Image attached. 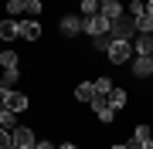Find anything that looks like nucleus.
I'll return each instance as SVG.
<instances>
[{"instance_id":"obj_16","label":"nucleus","mask_w":153,"mask_h":149,"mask_svg":"<svg viewBox=\"0 0 153 149\" xmlns=\"http://www.w3.org/2000/svg\"><path fill=\"white\" fill-rule=\"evenodd\" d=\"M0 68H4V71H7V68H21V58H17L14 48H4V51H0Z\"/></svg>"},{"instance_id":"obj_15","label":"nucleus","mask_w":153,"mask_h":149,"mask_svg":"<svg viewBox=\"0 0 153 149\" xmlns=\"http://www.w3.org/2000/svg\"><path fill=\"white\" fill-rule=\"evenodd\" d=\"M112 88H116V85H112L109 75H99V78H95V98H109Z\"/></svg>"},{"instance_id":"obj_24","label":"nucleus","mask_w":153,"mask_h":149,"mask_svg":"<svg viewBox=\"0 0 153 149\" xmlns=\"http://www.w3.org/2000/svg\"><path fill=\"white\" fill-rule=\"evenodd\" d=\"M129 149H153V139H143V142H129Z\"/></svg>"},{"instance_id":"obj_10","label":"nucleus","mask_w":153,"mask_h":149,"mask_svg":"<svg viewBox=\"0 0 153 149\" xmlns=\"http://www.w3.org/2000/svg\"><path fill=\"white\" fill-rule=\"evenodd\" d=\"M133 51L143 58H153V34H136L133 37Z\"/></svg>"},{"instance_id":"obj_12","label":"nucleus","mask_w":153,"mask_h":149,"mask_svg":"<svg viewBox=\"0 0 153 149\" xmlns=\"http://www.w3.org/2000/svg\"><path fill=\"white\" fill-rule=\"evenodd\" d=\"M21 37L24 41H38L41 37V21H21Z\"/></svg>"},{"instance_id":"obj_9","label":"nucleus","mask_w":153,"mask_h":149,"mask_svg":"<svg viewBox=\"0 0 153 149\" xmlns=\"http://www.w3.org/2000/svg\"><path fill=\"white\" fill-rule=\"evenodd\" d=\"M0 105H7V109H14V112H24V109H27V105H31V98H27V95H24V92H10V95H7V98L4 102H0Z\"/></svg>"},{"instance_id":"obj_18","label":"nucleus","mask_w":153,"mask_h":149,"mask_svg":"<svg viewBox=\"0 0 153 149\" xmlns=\"http://www.w3.org/2000/svg\"><path fill=\"white\" fill-rule=\"evenodd\" d=\"M143 139H153V129H150V126H143V122H140V126L133 129V139H129V142H143Z\"/></svg>"},{"instance_id":"obj_23","label":"nucleus","mask_w":153,"mask_h":149,"mask_svg":"<svg viewBox=\"0 0 153 149\" xmlns=\"http://www.w3.org/2000/svg\"><path fill=\"white\" fill-rule=\"evenodd\" d=\"M0 149H14V139H10V129L0 126Z\"/></svg>"},{"instance_id":"obj_22","label":"nucleus","mask_w":153,"mask_h":149,"mask_svg":"<svg viewBox=\"0 0 153 149\" xmlns=\"http://www.w3.org/2000/svg\"><path fill=\"white\" fill-rule=\"evenodd\" d=\"M0 78H4V81H7V85L14 88V85H17V78H21V68H7V71L0 75Z\"/></svg>"},{"instance_id":"obj_4","label":"nucleus","mask_w":153,"mask_h":149,"mask_svg":"<svg viewBox=\"0 0 153 149\" xmlns=\"http://www.w3.org/2000/svg\"><path fill=\"white\" fill-rule=\"evenodd\" d=\"M10 139H14V149H34V142H38V136H34L31 126H17V129H10Z\"/></svg>"},{"instance_id":"obj_11","label":"nucleus","mask_w":153,"mask_h":149,"mask_svg":"<svg viewBox=\"0 0 153 149\" xmlns=\"http://www.w3.org/2000/svg\"><path fill=\"white\" fill-rule=\"evenodd\" d=\"M14 37H21V21H0V41H14Z\"/></svg>"},{"instance_id":"obj_14","label":"nucleus","mask_w":153,"mask_h":149,"mask_svg":"<svg viewBox=\"0 0 153 149\" xmlns=\"http://www.w3.org/2000/svg\"><path fill=\"white\" fill-rule=\"evenodd\" d=\"M105 102H109V105H112L116 112H123V109H126V102H129V95H126V88H112Z\"/></svg>"},{"instance_id":"obj_27","label":"nucleus","mask_w":153,"mask_h":149,"mask_svg":"<svg viewBox=\"0 0 153 149\" xmlns=\"http://www.w3.org/2000/svg\"><path fill=\"white\" fill-rule=\"evenodd\" d=\"M58 149H78V146H75V142H61Z\"/></svg>"},{"instance_id":"obj_28","label":"nucleus","mask_w":153,"mask_h":149,"mask_svg":"<svg viewBox=\"0 0 153 149\" xmlns=\"http://www.w3.org/2000/svg\"><path fill=\"white\" fill-rule=\"evenodd\" d=\"M146 14H150V17H153V0H146Z\"/></svg>"},{"instance_id":"obj_5","label":"nucleus","mask_w":153,"mask_h":149,"mask_svg":"<svg viewBox=\"0 0 153 149\" xmlns=\"http://www.w3.org/2000/svg\"><path fill=\"white\" fill-rule=\"evenodd\" d=\"M88 105H92V112L99 115V122H102V126H112V119H116V109H112V105L105 102V98H92Z\"/></svg>"},{"instance_id":"obj_8","label":"nucleus","mask_w":153,"mask_h":149,"mask_svg":"<svg viewBox=\"0 0 153 149\" xmlns=\"http://www.w3.org/2000/svg\"><path fill=\"white\" fill-rule=\"evenodd\" d=\"M99 14H102L105 21H119V17L126 14V4H123V0H109V4H99Z\"/></svg>"},{"instance_id":"obj_6","label":"nucleus","mask_w":153,"mask_h":149,"mask_svg":"<svg viewBox=\"0 0 153 149\" xmlns=\"http://www.w3.org/2000/svg\"><path fill=\"white\" fill-rule=\"evenodd\" d=\"M58 31H61V37H78V34H82V17L65 14V17H61V24H58Z\"/></svg>"},{"instance_id":"obj_26","label":"nucleus","mask_w":153,"mask_h":149,"mask_svg":"<svg viewBox=\"0 0 153 149\" xmlns=\"http://www.w3.org/2000/svg\"><path fill=\"white\" fill-rule=\"evenodd\" d=\"M34 149H58V146L48 142V139H38V142H34Z\"/></svg>"},{"instance_id":"obj_25","label":"nucleus","mask_w":153,"mask_h":149,"mask_svg":"<svg viewBox=\"0 0 153 149\" xmlns=\"http://www.w3.org/2000/svg\"><path fill=\"white\" fill-rule=\"evenodd\" d=\"M10 92H14V88H10V85L4 81V78H0V102H4V98H7V95H10Z\"/></svg>"},{"instance_id":"obj_2","label":"nucleus","mask_w":153,"mask_h":149,"mask_svg":"<svg viewBox=\"0 0 153 149\" xmlns=\"http://www.w3.org/2000/svg\"><path fill=\"white\" fill-rule=\"evenodd\" d=\"M109 34H112V41H133L136 37V21H133L129 14H123L119 21H112V27H109Z\"/></svg>"},{"instance_id":"obj_29","label":"nucleus","mask_w":153,"mask_h":149,"mask_svg":"<svg viewBox=\"0 0 153 149\" xmlns=\"http://www.w3.org/2000/svg\"><path fill=\"white\" fill-rule=\"evenodd\" d=\"M112 149H129V142H119V146H112Z\"/></svg>"},{"instance_id":"obj_21","label":"nucleus","mask_w":153,"mask_h":149,"mask_svg":"<svg viewBox=\"0 0 153 149\" xmlns=\"http://www.w3.org/2000/svg\"><path fill=\"white\" fill-rule=\"evenodd\" d=\"M109 44H112V34H102V37H92V48H95V51H102V54L109 51Z\"/></svg>"},{"instance_id":"obj_20","label":"nucleus","mask_w":153,"mask_h":149,"mask_svg":"<svg viewBox=\"0 0 153 149\" xmlns=\"http://www.w3.org/2000/svg\"><path fill=\"white\" fill-rule=\"evenodd\" d=\"M78 7H82V17H95L99 14V0H78Z\"/></svg>"},{"instance_id":"obj_19","label":"nucleus","mask_w":153,"mask_h":149,"mask_svg":"<svg viewBox=\"0 0 153 149\" xmlns=\"http://www.w3.org/2000/svg\"><path fill=\"white\" fill-rule=\"evenodd\" d=\"M24 10H27V0H7V14L10 17H21Z\"/></svg>"},{"instance_id":"obj_1","label":"nucleus","mask_w":153,"mask_h":149,"mask_svg":"<svg viewBox=\"0 0 153 149\" xmlns=\"http://www.w3.org/2000/svg\"><path fill=\"white\" fill-rule=\"evenodd\" d=\"M133 54H136V51H133V41H112L109 51H105L109 65H116V68H119V65H129Z\"/></svg>"},{"instance_id":"obj_30","label":"nucleus","mask_w":153,"mask_h":149,"mask_svg":"<svg viewBox=\"0 0 153 149\" xmlns=\"http://www.w3.org/2000/svg\"><path fill=\"white\" fill-rule=\"evenodd\" d=\"M99 4H109V0H99Z\"/></svg>"},{"instance_id":"obj_17","label":"nucleus","mask_w":153,"mask_h":149,"mask_svg":"<svg viewBox=\"0 0 153 149\" xmlns=\"http://www.w3.org/2000/svg\"><path fill=\"white\" fill-rule=\"evenodd\" d=\"M0 126L4 129H17V112L7 109V105H0Z\"/></svg>"},{"instance_id":"obj_3","label":"nucleus","mask_w":153,"mask_h":149,"mask_svg":"<svg viewBox=\"0 0 153 149\" xmlns=\"http://www.w3.org/2000/svg\"><path fill=\"white\" fill-rule=\"evenodd\" d=\"M109 27H112V21H105L102 14L82 17V34H88V37H102V34H109Z\"/></svg>"},{"instance_id":"obj_7","label":"nucleus","mask_w":153,"mask_h":149,"mask_svg":"<svg viewBox=\"0 0 153 149\" xmlns=\"http://www.w3.org/2000/svg\"><path fill=\"white\" fill-rule=\"evenodd\" d=\"M129 71L136 75V78H150V75H153V58L133 54V61H129Z\"/></svg>"},{"instance_id":"obj_13","label":"nucleus","mask_w":153,"mask_h":149,"mask_svg":"<svg viewBox=\"0 0 153 149\" xmlns=\"http://www.w3.org/2000/svg\"><path fill=\"white\" fill-rule=\"evenodd\" d=\"M92 98H95V81L75 85V102H92Z\"/></svg>"}]
</instances>
